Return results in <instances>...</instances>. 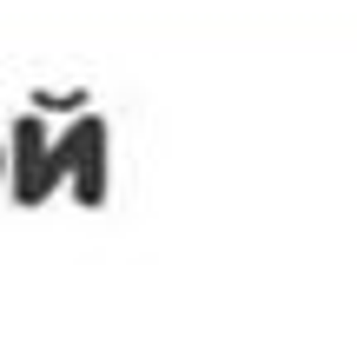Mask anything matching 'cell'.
<instances>
[{
	"label": "cell",
	"mask_w": 357,
	"mask_h": 351,
	"mask_svg": "<svg viewBox=\"0 0 357 351\" xmlns=\"http://www.w3.org/2000/svg\"><path fill=\"white\" fill-rule=\"evenodd\" d=\"M7 186H13L20 206H47V199L66 186L60 179V159H53V133H47L40 113H20L13 133H7Z\"/></svg>",
	"instance_id": "6da1fadb"
},
{
	"label": "cell",
	"mask_w": 357,
	"mask_h": 351,
	"mask_svg": "<svg viewBox=\"0 0 357 351\" xmlns=\"http://www.w3.org/2000/svg\"><path fill=\"white\" fill-rule=\"evenodd\" d=\"M53 159H60V179L73 186L79 206H106V119L93 106H79L73 126L53 140Z\"/></svg>",
	"instance_id": "7a4b0ae2"
},
{
	"label": "cell",
	"mask_w": 357,
	"mask_h": 351,
	"mask_svg": "<svg viewBox=\"0 0 357 351\" xmlns=\"http://www.w3.org/2000/svg\"><path fill=\"white\" fill-rule=\"evenodd\" d=\"M0 179H7V153H0Z\"/></svg>",
	"instance_id": "3957f363"
}]
</instances>
